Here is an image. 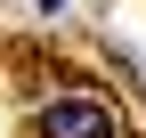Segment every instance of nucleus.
I'll return each instance as SVG.
<instances>
[{"instance_id":"nucleus-1","label":"nucleus","mask_w":146,"mask_h":138,"mask_svg":"<svg viewBox=\"0 0 146 138\" xmlns=\"http://www.w3.org/2000/svg\"><path fill=\"white\" fill-rule=\"evenodd\" d=\"M41 138H122V122H114V106H106V98L65 90L57 106L41 114Z\"/></svg>"}]
</instances>
